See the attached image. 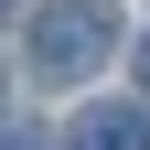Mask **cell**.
I'll return each mask as SVG.
<instances>
[{"label": "cell", "instance_id": "cell-1", "mask_svg": "<svg viewBox=\"0 0 150 150\" xmlns=\"http://www.w3.org/2000/svg\"><path fill=\"white\" fill-rule=\"evenodd\" d=\"M107 54H118V11H107V0H54V11H32V64H43L54 86L97 75Z\"/></svg>", "mask_w": 150, "mask_h": 150}, {"label": "cell", "instance_id": "cell-4", "mask_svg": "<svg viewBox=\"0 0 150 150\" xmlns=\"http://www.w3.org/2000/svg\"><path fill=\"white\" fill-rule=\"evenodd\" d=\"M139 97H150V43H139Z\"/></svg>", "mask_w": 150, "mask_h": 150}, {"label": "cell", "instance_id": "cell-3", "mask_svg": "<svg viewBox=\"0 0 150 150\" xmlns=\"http://www.w3.org/2000/svg\"><path fill=\"white\" fill-rule=\"evenodd\" d=\"M0 150H54V139H43V129H0Z\"/></svg>", "mask_w": 150, "mask_h": 150}, {"label": "cell", "instance_id": "cell-5", "mask_svg": "<svg viewBox=\"0 0 150 150\" xmlns=\"http://www.w3.org/2000/svg\"><path fill=\"white\" fill-rule=\"evenodd\" d=\"M0 11H11V0H0Z\"/></svg>", "mask_w": 150, "mask_h": 150}, {"label": "cell", "instance_id": "cell-2", "mask_svg": "<svg viewBox=\"0 0 150 150\" xmlns=\"http://www.w3.org/2000/svg\"><path fill=\"white\" fill-rule=\"evenodd\" d=\"M64 150H150V97L139 107H86Z\"/></svg>", "mask_w": 150, "mask_h": 150}]
</instances>
